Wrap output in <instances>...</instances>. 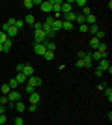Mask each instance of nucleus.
<instances>
[{
	"instance_id": "7c9ffc66",
	"label": "nucleus",
	"mask_w": 112,
	"mask_h": 125,
	"mask_svg": "<svg viewBox=\"0 0 112 125\" xmlns=\"http://www.w3.org/2000/svg\"><path fill=\"white\" fill-rule=\"evenodd\" d=\"M22 6H24L26 10H32V8H34V2H32V0H24V4H22Z\"/></svg>"
},
{
	"instance_id": "a878e982",
	"label": "nucleus",
	"mask_w": 112,
	"mask_h": 125,
	"mask_svg": "<svg viewBox=\"0 0 112 125\" xmlns=\"http://www.w3.org/2000/svg\"><path fill=\"white\" fill-rule=\"evenodd\" d=\"M8 103H10L8 95H0V104H2V106H8Z\"/></svg>"
},
{
	"instance_id": "37998d69",
	"label": "nucleus",
	"mask_w": 112,
	"mask_h": 125,
	"mask_svg": "<svg viewBox=\"0 0 112 125\" xmlns=\"http://www.w3.org/2000/svg\"><path fill=\"white\" fill-rule=\"evenodd\" d=\"M8 28H10V24H8V22H2V32H8Z\"/></svg>"
},
{
	"instance_id": "5701e85b",
	"label": "nucleus",
	"mask_w": 112,
	"mask_h": 125,
	"mask_svg": "<svg viewBox=\"0 0 112 125\" xmlns=\"http://www.w3.org/2000/svg\"><path fill=\"white\" fill-rule=\"evenodd\" d=\"M24 24H36V17L34 15H26V19H24Z\"/></svg>"
},
{
	"instance_id": "72a5a7b5",
	"label": "nucleus",
	"mask_w": 112,
	"mask_h": 125,
	"mask_svg": "<svg viewBox=\"0 0 112 125\" xmlns=\"http://www.w3.org/2000/svg\"><path fill=\"white\" fill-rule=\"evenodd\" d=\"M90 13H92V10H90V8H88V6H86V8H82V13H80V15H90Z\"/></svg>"
},
{
	"instance_id": "f257e3e1",
	"label": "nucleus",
	"mask_w": 112,
	"mask_h": 125,
	"mask_svg": "<svg viewBox=\"0 0 112 125\" xmlns=\"http://www.w3.org/2000/svg\"><path fill=\"white\" fill-rule=\"evenodd\" d=\"M45 39H47V36H45L43 28H37V30H34V43H43Z\"/></svg>"
},
{
	"instance_id": "b1692460",
	"label": "nucleus",
	"mask_w": 112,
	"mask_h": 125,
	"mask_svg": "<svg viewBox=\"0 0 112 125\" xmlns=\"http://www.w3.org/2000/svg\"><path fill=\"white\" fill-rule=\"evenodd\" d=\"M88 32H90L92 36H95L97 32H99V26H97V24H92V26H88Z\"/></svg>"
},
{
	"instance_id": "6e6552de",
	"label": "nucleus",
	"mask_w": 112,
	"mask_h": 125,
	"mask_svg": "<svg viewBox=\"0 0 112 125\" xmlns=\"http://www.w3.org/2000/svg\"><path fill=\"white\" fill-rule=\"evenodd\" d=\"M88 54H90L92 62H99V60H103V58H105V54H101L99 51H92V52H88Z\"/></svg>"
},
{
	"instance_id": "e433bc0d",
	"label": "nucleus",
	"mask_w": 112,
	"mask_h": 125,
	"mask_svg": "<svg viewBox=\"0 0 112 125\" xmlns=\"http://www.w3.org/2000/svg\"><path fill=\"white\" fill-rule=\"evenodd\" d=\"M15 125H24V120H22L21 116H17V118H15Z\"/></svg>"
},
{
	"instance_id": "20e7f679",
	"label": "nucleus",
	"mask_w": 112,
	"mask_h": 125,
	"mask_svg": "<svg viewBox=\"0 0 112 125\" xmlns=\"http://www.w3.org/2000/svg\"><path fill=\"white\" fill-rule=\"evenodd\" d=\"M34 52H36L37 56H43V54L47 52V49H45L43 43H34Z\"/></svg>"
},
{
	"instance_id": "9b49d317",
	"label": "nucleus",
	"mask_w": 112,
	"mask_h": 125,
	"mask_svg": "<svg viewBox=\"0 0 112 125\" xmlns=\"http://www.w3.org/2000/svg\"><path fill=\"white\" fill-rule=\"evenodd\" d=\"M52 30L56 32V34L62 30V19H54V21H52Z\"/></svg>"
},
{
	"instance_id": "1a4fd4ad",
	"label": "nucleus",
	"mask_w": 112,
	"mask_h": 125,
	"mask_svg": "<svg viewBox=\"0 0 112 125\" xmlns=\"http://www.w3.org/2000/svg\"><path fill=\"white\" fill-rule=\"evenodd\" d=\"M43 45H45V49H47L49 52H54V51H56V43L51 41V39H45V41H43Z\"/></svg>"
},
{
	"instance_id": "ea45409f",
	"label": "nucleus",
	"mask_w": 112,
	"mask_h": 125,
	"mask_svg": "<svg viewBox=\"0 0 112 125\" xmlns=\"http://www.w3.org/2000/svg\"><path fill=\"white\" fill-rule=\"evenodd\" d=\"M6 120H8L6 114H0V125H6Z\"/></svg>"
},
{
	"instance_id": "49530a36",
	"label": "nucleus",
	"mask_w": 112,
	"mask_h": 125,
	"mask_svg": "<svg viewBox=\"0 0 112 125\" xmlns=\"http://www.w3.org/2000/svg\"><path fill=\"white\" fill-rule=\"evenodd\" d=\"M105 88H107V84H105V82L99 84V90H101V92H105Z\"/></svg>"
},
{
	"instance_id": "9d476101",
	"label": "nucleus",
	"mask_w": 112,
	"mask_h": 125,
	"mask_svg": "<svg viewBox=\"0 0 112 125\" xmlns=\"http://www.w3.org/2000/svg\"><path fill=\"white\" fill-rule=\"evenodd\" d=\"M39 8H41L45 13H51V11H52V4H51V0H49V2H41V6H39Z\"/></svg>"
},
{
	"instance_id": "2f4dec72",
	"label": "nucleus",
	"mask_w": 112,
	"mask_h": 125,
	"mask_svg": "<svg viewBox=\"0 0 112 125\" xmlns=\"http://www.w3.org/2000/svg\"><path fill=\"white\" fill-rule=\"evenodd\" d=\"M105 95L108 101H112V88H105Z\"/></svg>"
},
{
	"instance_id": "ddd939ff",
	"label": "nucleus",
	"mask_w": 112,
	"mask_h": 125,
	"mask_svg": "<svg viewBox=\"0 0 112 125\" xmlns=\"http://www.w3.org/2000/svg\"><path fill=\"white\" fill-rule=\"evenodd\" d=\"M22 73H24V77H32V75H34V67H32V65H26V63H24V69H22Z\"/></svg>"
},
{
	"instance_id": "de8ad7c7",
	"label": "nucleus",
	"mask_w": 112,
	"mask_h": 125,
	"mask_svg": "<svg viewBox=\"0 0 112 125\" xmlns=\"http://www.w3.org/2000/svg\"><path fill=\"white\" fill-rule=\"evenodd\" d=\"M0 114H4V106L2 104H0Z\"/></svg>"
},
{
	"instance_id": "79ce46f5",
	"label": "nucleus",
	"mask_w": 112,
	"mask_h": 125,
	"mask_svg": "<svg viewBox=\"0 0 112 125\" xmlns=\"http://www.w3.org/2000/svg\"><path fill=\"white\" fill-rule=\"evenodd\" d=\"M86 58V52L84 51H79V60H84Z\"/></svg>"
},
{
	"instance_id": "c9c22d12",
	"label": "nucleus",
	"mask_w": 112,
	"mask_h": 125,
	"mask_svg": "<svg viewBox=\"0 0 112 125\" xmlns=\"http://www.w3.org/2000/svg\"><path fill=\"white\" fill-rule=\"evenodd\" d=\"M24 92H26L28 95H30V94H34V86H30V84H26V88H24Z\"/></svg>"
},
{
	"instance_id": "a18cd8bd",
	"label": "nucleus",
	"mask_w": 112,
	"mask_h": 125,
	"mask_svg": "<svg viewBox=\"0 0 112 125\" xmlns=\"http://www.w3.org/2000/svg\"><path fill=\"white\" fill-rule=\"evenodd\" d=\"M77 67H84V60H77Z\"/></svg>"
},
{
	"instance_id": "6ab92c4d",
	"label": "nucleus",
	"mask_w": 112,
	"mask_h": 125,
	"mask_svg": "<svg viewBox=\"0 0 112 125\" xmlns=\"http://www.w3.org/2000/svg\"><path fill=\"white\" fill-rule=\"evenodd\" d=\"M75 17H77V13H75V11H71V13H65V15H64V21L73 22V21H75Z\"/></svg>"
},
{
	"instance_id": "58836bf2",
	"label": "nucleus",
	"mask_w": 112,
	"mask_h": 125,
	"mask_svg": "<svg viewBox=\"0 0 112 125\" xmlns=\"http://www.w3.org/2000/svg\"><path fill=\"white\" fill-rule=\"evenodd\" d=\"M79 30L80 32H88V24H86V22L84 24H79Z\"/></svg>"
},
{
	"instance_id": "dca6fc26",
	"label": "nucleus",
	"mask_w": 112,
	"mask_h": 125,
	"mask_svg": "<svg viewBox=\"0 0 112 125\" xmlns=\"http://www.w3.org/2000/svg\"><path fill=\"white\" fill-rule=\"evenodd\" d=\"M97 51L101 52V54H105V58H108V47H107V45H105L103 41H101V45L97 47Z\"/></svg>"
},
{
	"instance_id": "393cba45",
	"label": "nucleus",
	"mask_w": 112,
	"mask_h": 125,
	"mask_svg": "<svg viewBox=\"0 0 112 125\" xmlns=\"http://www.w3.org/2000/svg\"><path fill=\"white\" fill-rule=\"evenodd\" d=\"M8 84H10V88H11V90H17V86H19L17 78H10V82H8Z\"/></svg>"
},
{
	"instance_id": "412c9836",
	"label": "nucleus",
	"mask_w": 112,
	"mask_h": 125,
	"mask_svg": "<svg viewBox=\"0 0 112 125\" xmlns=\"http://www.w3.org/2000/svg\"><path fill=\"white\" fill-rule=\"evenodd\" d=\"M62 30H73V22H67V21H62Z\"/></svg>"
},
{
	"instance_id": "a211bd4d",
	"label": "nucleus",
	"mask_w": 112,
	"mask_h": 125,
	"mask_svg": "<svg viewBox=\"0 0 112 125\" xmlns=\"http://www.w3.org/2000/svg\"><path fill=\"white\" fill-rule=\"evenodd\" d=\"M99 45H101V41H99L97 37H92V39H90V47L93 49V51H97V47H99Z\"/></svg>"
},
{
	"instance_id": "2eb2a0df",
	"label": "nucleus",
	"mask_w": 112,
	"mask_h": 125,
	"mask_svg": "<svg viewBox=\"0 0 112 125\" xmlns=\"http://www.w3.org/2000/svg\"><path fill=\"white\" fill-rule=\"evenodd\" d=\"M39 99H41V95H39V94H36V92L30 94V104H37V103H39Z\"/></svg>"
},
{
	"instance_id": "f8f14e48",
	"label": "nucleus",
	"mask_w": 112,
	"mask_h": 125,
	"mask_svg": "<svg viewBox=\"0 0 112 125\" xmlns=\"http://www.w3.org/2000/svg\"><path fill=\"white\" fill-rule=\"evenodd\" d=\"M6 34H8V37H10V39H13V37H15L17 34H19V30H17L15 26H10V28H8V32H6Z\"/></svg>"
},
{
	"instance_id": "423d86ee",
	"label": "nucleus",
	"mask_w": 112,
	"mask_h": 125,
	"mask_svg": "<svg viewBox=\"0 0 112 125\" xmlns=\"http://www.w3.org/2000/svg\"><path fill=\"white\" fill-rule=\"evenodd\" d=\"M51 4H52V13H62V0H51Z\"/></svg>"
},
{
	"instance_id": "a19ab883",
	"label": "nucleus",
	"mask_w": 112,
	"mask_h": 125,
	"mask_svg": "<svg viewBox=\"0 0 112 125\" xmlns=\"http://www.w3.org/2000/svg\"><path fill=\"white\" fill-rule=\"evenodd\" d=\"M17 67V73H22V69H24V63H19V65H15Z\"/></svg>"
},
{
	"instance_id": "4468645a",
	"label": "nucleus",
	"mask_w": 112,
	"mask_h": 125,
	"mask_svg": "<svg viewBox=\"0 0 112 125\" xmlns=\"http://www.w3.org/2000/svg\"><path fill=\"white\" fill-rule=\"evenodd\" d=\"M11 47H13V39H10V37H8V39H6V43L2 45V51L8 52V51H11Z\"/></svg>"
},
{
	"instance_id": "c85d7f7f",
	"label": "nucleus",
	"mask_w": 112,
	"mask_h": 125,
	"mask_svg": "<svg viewBox=\"0 0 112 125\" xmlns=\"http://www.w3.org/2000/svg\"><path fill=\"white\" fill-rule=\"evenodd\" d=\"M6 39H8V34L0 30V45H4V43H6Z\"/></svg>"
},
{
	"instance_id": "c03bdc74",
	"label": "nucleus",
	"mask_w": 112,
	"mask_h": 125,
	"mask_svg": "<svg viewBox=\"0 0 112 125\" xmlns=\"http://www.w3.org/2000/svg\"><path fill=\"white\" fill-rule=\"evenodd\" d=\"M95 77H97V78L103 77V71H101V69H95Z\"/></svg>"
},
{
	"instance_id": "bb28decb",
	"label": "nucleus",
	"mask_w": 112,
	"mask_h": 125,
	"mask_svg": "<svg viewBox=\"0 0 112 125\" xmlns=\"http://www.w3.org/2000/svg\"><path fill=\"white\" fill-rule=\"evenodd\" d=\"M43 58H45V60H47V62H51V60H54V52H45V54H43Z\"/></svg>"
},
{
	"instance_id": "c756f323",
	"label": "nucleus",
	"mask_w": 112,
	"mask_h": 125,
	"mask_svg": "<svg viewBox=\"0 0 112 125\" xmlns=\"http://www.w3.org/2000/svg\"><path fill=\"white\" fill-rule=\"evenodd\" d=\"M73 4L80 6V8H86V6H88V2H86V0H73Z\"/></svg>"
},
{
	"instance_id": "473e14b6",
	"label": "nucleus",
	"mask_w": 112,
	"mask_h": 125,
	"mask_svg": "<svg viewBox=\"0 0 112 125\" xmlns=\"http://www.w3.org/2000/svg\"><path fill=\"white\" fill-rule=\"evenodd\" d=\"M13 26H15L17 30H21L22 26H24V21H17V19H15V24H13Z\"/></svg>"
},
{
	"instance_id": "f704fd0d",
	"label": "nucleus",
	"mask_w": 112,
	"mask_h": 125,
	"mask_svg": "<svg viewBox=\"0 0 112 125\" xmlns=\"http://www.w3.org/2000/svg\"><path fill=\"white\" fill-rule=\"evenodd\" d=\"M93 37H97V39L101 41L103 37H105V32H103V30H99V32H97V34H95V36H93Z\"/></svg>"
},
{
	"instance_id": "4c0bfd02",
	"label": "nucleus",
	"mask_w": 112,
	"mask_h": 125,
	"mask_svg": "<svg viewBox=\"0 0 112 125\" xmlns=\"http://www.w3.org/2000/svg\"><path fill=\"white\" fill-rule=\"evenodd\" d=\"M26 110H28V112H36V110H37V104H30V106H26Z\"/></svg>"
},
{
	"instance_id": "39448f33",
	"label": "nucleus",
	"mask_w": 112,
	"mask_h": 125,
	"mask_svg": "<svg viewBox=\"0 0 112 125\" xmlns=\"http://www.w3.org/2000/svg\"><path fill=\"white\" fill-rule=\"evenodd\" d=\"M26 82L30 84V86H34V88H36V86H41L43 80H41L39 77H36V75H32V77H28V78H26Z\"/></svg>"
},
{
	"instance_id": "f3484780",
	"label": "nucleus",
	"mask_w": 112,
	"mask_h": 125,
	"mask_svg": "<svg viewBox=\"0 0 112 125\" xmlns=\"http://www.w3.org/2000/svg\"><path fill=\"white\" fill-rule=\"evenodd\" d=\"M0 92H2V95H8V94H10V92H11L10 84H8V82H4V84H2V86H0Z\"/></svg>"
},
{
	"instance_id": "09e8293b",
	"label": "nucleus",
	"mask_w": 112,
	"mask_h": 125,
	"mask_svg": "<svg viewBox=\"0 0 112 125\" xmlns=\"http://www.w3.org/2000/svg\"><path fill=\"white\" fill-rule=\"evenodd\" d=\"M0 52H4V51H2V45H0Z\"/></svg>"
},
{
	"instance_id": "7ed1b4c3",
	"label": "nucleus",
	"mask_w": 112,
	"mask_h": 125,
	"mask_svg": "<svg viewBox=\"0 0 112 125\" xmlns=\"http://www.w3.org/2000/svg\"><path fill=\"white\" fill-rule=\"evenodd\" d=\"M73 11V0H67V2H64L62 4V15H65V13H71Z\"/></svg>"
},
{
	"instance_id": "f03ea898",
	"label": "nucleus",
	"mask_w": 112,
	"mask_h": 125,
	"mask_svg": "<svg viewBox=\"0 0 112 125\" xmlns=\"http://www.w3.org/2000/svg\"><path fill=\"white\" fill-rule=\"evenodd\" d=\"M97 69H101L103 73H105V71L112 73V67H110V63H108V60H107V58H103V60H99V65H97Z\"/></svg>"
},
{
	"instance_id": "0eeeda50",
	"label": "nucleus",
	"mask_w": 112,
	"mask_h": 125,
	"mask_svg": "<svg viewBox=\"0 0 112 125\" xmlns=\"http://www.w3.org/2000/svg\"><path fill=\"white\" fill-rule=\"evenodd\" d=\"M8 99H10L11 103H17V101H21V94H19L17 90H11L10 94H8Z\"/></svg>"
},
{
	"instance_id": "aec40b11",
	"label": "nucleus",
	"mask_w": 112,
	"mask_h": 125,
	"mask_svg": "<svg viewBox=\"0 0 112 125\" xmlns=\"http://www.w3.org/2000/svg\"><path fill=\"white\" fill-rule=\"evenodd\" d=\"M84 67H93V62H92V58H90L88 52H86V58H84Z\"/></svg>"
},
{
	"instance_id": "cd10ccee",
	"label": "nucleus",
	"mask_w": 112,
	"mask_h": 125,
	"mask_svg": "<svg viewBox=\"0 0 112 125\" xmlns=\"http://www.w3.org/2000/svg\"><path fill=\"white\" fill-rule=\"evenodd\" d=\"M17 82H19V84H21V82H26V77H24V73H17Z\"/></svg>"
},
{
	"instance_id": "4be33fe9",
	"label": "nucleus",
	"mask_w": 112,
	"mask_h": 125,
	"mask_svg": "<svg viewBox=\"0 0 112 125\" xmlns=\"http://www.w3.org/2000/svg\"><path fill=\"white\" fill-rule=\"evenodd\" d=\"M15 108L19 110V112H24V110H26V104L22 103V101H17V103H15Z\"/></svg>"
}]
</instances>
